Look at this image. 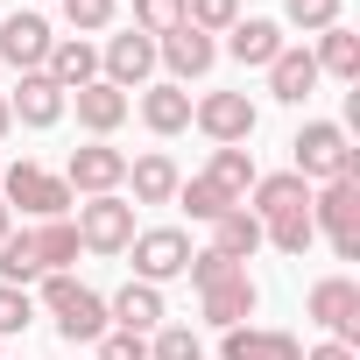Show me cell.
<instances>
[{"label":"cell","instance_id":"cell-1","mask_svg":"<svg viewBox=\"0 0 360 360\" xmlns=\"http://www.w3.org/2000/svg\"><path fill=\"white\" fill-rule=\"evenodd\" d=\"M36 304L50 311V325H57L64 346H99V332H106V297L99 290H85L78 276H43Z\"/></svg>","mask_w":360,"mask_h":360},{"label":"cell","instance_id":"cell-2","mask_svg":"<svg viewBox=\"0 0 360 360\" xmlns=\"http://www.w3.org/2000/svg\"><path fill=\"white\" fill-rule=\"evenodd\" d=\"M290 169L304 176V184H332V176H353L360 184V148L346 141V127L339 120H304L297 127V141H290Z\"/></svg>","mask_w":360,"mask_h":360},{"label":"cell","instance_id":"cell-3","mask_svg":"<svg viewBox=\"0 0 360 360\" xmlns=\"http://www.w3.org/2000/svg\"><path fill=\"white\" fill-rule=\"evenodd\" d=\"M0 205H22L29 219H71V184H64V176H50V169H36V162H8V169H0Z\"/></svg>","mask_w":360,"mask_h":360},{"label":"cell","instance_id":"cell-4","mask_svg":"<svg viewBox=\"0 0 360 360\" xmlns=\"http://www.w3.org/2000/svg\"><path fill=\"white\" fill-rule=\"evenodd\" d=\"M71 226H78V248H92V255H127V240L141 233V226H134V205H127L120 191L71 205Z\"/></svg>","mask_w":360,"mask_h":360},{"label":"cell","instance_id":"cell-5","mask_svg":"<svg viewBox=\"0 0 360 360\" xmlns=\"http://www.w3.org/2000/svg\"><path fill=\"white\" fill-rule=\"evenodd\" d=\"M191 127L212 134L219 148H240V141L262 127V113H255L248 92H205V99H191Z\"/></svg>","mask_w":360,"mask_h":360},{"label":"cell","instance_id":"cell-6","mask_svg":"<svg viewBox=\"0 0 360 360\" xmlns=\"http://www.w3.org/2000/svg\"><path fill=\"white\" fill-rule=\"evenodd\" d=\"M304 318H311V325H325L339 346H360V283H346V276H325V283H311V297H304Z\"/></svg>","mask_w":360,"mask_h":360},{"label":"cell","instance_id":"cell-7","mask_svg":"<svg viewBox=\"0 0 360 360\" xmlns=\"http://www.w3.org/2000/svg\"><path fill=\"white\" fill-rule=\"evenodd\" d=\"M127 255H134V283H169V276H184L191 269V233H176V226H148V233H134L127 240Z\"/></svg>","mask_w":360,"mask_h":360},{"label":"cell","instance_id":"cell-8","mask_svg":"<svg viewBox=\"0 0 360 360\" xmlns=\"http://www.w3.org/2000/svg\"><path fill=\"white\" fill-rule=\"evenodd\" d=\"M155 64H169V85H191L219 64V36L191 29V22H176L169 36H155Z\"/></svg>","mask_w":360,"mask_h":360},{"label":"cell","instance_id":"cell-9","mask_svg":"<svg viewBox=\"0 0 360 360\" xmlns=\"http://www.w3.org/2000/svg\"><path fill=\"white\" fill-rule=\"evenodd\" d=\"M148 71H155V36H141V29H127V36H106V50H99V78H106L113 92H134V85H148Z\"/></svg>","mask_w":360,"mask_h":360},{"label":"cell","instance_id":"cell-10","mask_svg":"<svg viewBox=\"0 0 360 360\" xmlns=\"http://www.w3.org/2000/svg\"><path fill=\"white\" fill-rule=\"evenodd\" d=\"M50 43H57V36H50L43 15H0V71H8V64H15L22 78L43 71V64H50Z\"/></svg>","mask_w":360,"mask_h":360},{"label":"cell","instance_id":"cell-11","mask_svg":"<svg viewBox=\"0 0 360 360\" xmlns=\"http://www.w3.org/2000/svg\"><path fill=\"white\" fill-rule=\"evenodd\" d=\"M64 184H71V198H78V191H85V198H106V191H120V184H127V155H120V148H106V141L71 148Z\"/></svg>","mask_w":360,"mask_h":360},{"label":"cell","instance_id":"cell-12","mask_svg":"<svg viewBox=\"0 0 360 360\" xmlns=\"http://www.w3.org/2000/svg\"><path fill=\"white\" fill-rule=\"evenodd\" d=\"M255 304H262V290H255V276H248V269H233V276H219L212 290H198V311H205V325H219V332L248 325V318H255Z\"/></svg>","mask_w":360,"mask_h":360},{"label":"cell","instance_id":"cell-13","mask_svg":"<svg viewBox=\"0 0 360 360\" xmlns=\"http://www.w3.org/2000/svg\"><path fill=\"white\" fill-rule=\"evenodd\" d=\"M64 106H71V92H57V78H50V71H29V78L8 92V113H15L22 127H57V120H64Z\"/></svg>","mask_w":360,"mask_h":360},{"label":"cell","instance_id":"cell-14","mask_svg":"<svg viewBox=\"0 0 360 360\" xmlns=\"http://www.w3.org/2000/svg\"><path fill=\"white\" fill-rule=\"evenodd\" d=\"M311 226L318 233H360V184H353V176H332V184H318L311 191Z\"/></svg>","mask_w":360,"mask_h":360},{"label":"cell","instance_id":"cell-15","mask_svg":"<svg viewBox=\"0 0 360 360\" xmlns=\"http://www.w3.org/2000/svg\"><path fill=\"white\" fill-rule=\"evenodd\" d=\"M162 318H169V311H162V290H155V283H127V290L106 297V325H113V332H141V339H148Z\"/></svg>","mask_w":360,"mask_h":360},{"label":"cell","instance_id":"cell-16","mask_svg":"<svg viewBox=\"0 0 360 360\" xmlns=\"http://www.w3.org/2000/svg\"><path fill=\"white\" fill-rule=\"evenodd\" d=\"M311 92H318V57H311V50H297V43H283V50H276V64H269V99L304 106Z\"/></svg>","mask_w":360,"mask_h":360},{"label":"cell","instance_id":"cell-17","mask_svg":"<svg viewBox=\"0 0 360 360\" xmlns=\"http://www.w3.org/2000/svg\"><path fill=\"white\" fill-rule=\"evenodd\" d=\"M255 205V219L269 226V219H283V212H311V184H304V176L297 169H276V176H255V191H248Z\"/></svg>","mask_w":360,"mask_h":360},{"label":"cell","instance_id":"cell-18","mask_svg":"<svg viewBox=\"0 0 360 360\" xmlns=\"http://www.w3.org/2000/svg\"><path fill=\"white\" fill-rule=\"evenodd\" d=\"M219 360H304V346L290 332H269V325H233L219 339Z\"/></svg>","mask_w":360,"mask_h":360},{"label":"cell","instance_id":"cell-19","mask_svg":"<svg viewBox=\"0 0 360 360\" xmlns=\"http://www.w3.org/2000/svg\"><path fill=\"white\" fill-rule=\"evenodd\" d=\"M276 50H283V22H262V15H240L233 29H226V57L233 64H276Z\"/></svg>","mask_w":360,"mask_h":360},{"label":"cell","instance_id":"cell-20","mask_svg":"<svg viewBox=\"0 0 360 360\" xmlns=\"http://www.w3.org/2000/svg\"><path fill=\"white\" fill-rule=\"evenodd\" d=\"M71 106H78V127H85V134H99V141H106V134L127 120V92H113L106 78L78 85V92H71Z\"/></svg>","mask_w":360,"mask_h":360},{"label":"cell","instance_id":"cell-21","mask_svg":"<svg viewBox=\"0 0 360 360\" xmlns=\"http://www.w3.org/2000/svg\"><path fill=\"white\" fill-rule=\"evenodd\" d=\"M127 184H134V198H127V205H169V198H176V184H184V169H176V162L155 148V155L127 162Z\"/></svg>","mask_w":360,"mask_h":360},{"label":"cell","instance_id":"cell-22","mask_svg":"<svg viewBox=\"0 0 360 360\" xmlns=\"http://www.w3.org/2000/svg\"><path fill=\"white\" fill-rule=\"evenodd\" d=\"M43 71L57 78V92H78V85H92V78H99V50H92L85 36H57Z\"/></svg>","mask_w":360,"mask_h":360},{"label":"cell","instance_id":"cell-23","mask_svg":"<svg viewBox=\"0 0 360 360\" xmlns=\"http://www.w3.org/2000/svg\"><path fill=\"white\" fill-rule=\"evenodd\" d=\"M318 78H339V85H360V36L346 29V22H332L325 36H318Z\"/></svg>","mask_w":360,"mask_h":360},{"label":"cell","instance_id":"cell-24","mask_svg":"<svg viewBox=\"0 0 360 360\" xmlns=\"http://www.w3.org/2000/svg\"><path fill=\"white\" fill-rule=\"evenodd\" d=\"M141 120H148V134H184V127H191V92L169 85V78L148 85V92H141Z\"/></svg>","mask_w":360,"mask_h":360},{"label":"cell","instance_id":"cell-25","mask_svg":"<svg viewBox=\"0 0 360 360\" xmlns=\"http://www.w3.org/2000/svg\"><path fill=\"white\" fill-rule=\"evenodd\" d=\"M262 248V219L248 212V205H233V212H219L212 219V255H226V262H240L248 269V255Z\"/></svg>","mask_w":360,"mask_h":360},{"label":"cell","instance_id":"cell-26","mask_svg":"<svg viewBox=\"0 0 360 360\" xmlns=\"http://www.w3.org/2000/svg\"><path fill=\"white\" fill-rule=\"evenodd\" d=\"M205 176H212V184H219L233 205H248V191H255V176H262V169H255L248 148H212V169H205Z\"/></svg>","mask_w":360,"mask_h":360},{"label":"cell","instance_id":"cell-27","mask_svg":"<svg viewBox=\"0 0 360 360\" xmlns=\"http://www.w3.org/2000/svg\"><path fill=\"white\" fill-rule=\"evenodd\" d=\"M36 255H43V276H71V262H78V226H71V219H43V226H36Z\"/></svg>","mask_w":360,"mask_h":360},{"label":"cell","instance_id":"cell-28","mask_svg":"<svg viewBox=\"0 0 360 360\" xmlns=\"http://www.w3.org/2000/svg\"><path fill=\"white\" fill-rule=\"evenodd\" d=\"M0 283H15V290L43 283V255H36V233H8V240H0Z\"/></svg>","mask_w":360,"mask_h":360},{"label":"cell","instance_id":"cell-29","mask_svg":"<svg viewBox=\"0 0 360 360\" xmlns=\"http://www.w3.org/2000/svg\"><path fill=\"white\" fill-rule=\"evenodd\" d=\"M169 205H184V212H191V219H205V226H212L219 212H233V198H226V191L212 184V176H184V184H176V198H169Z\"/></svg>","mask_w":360,"mask_h":360},{"label":"cell","instance_id":"cell-30","mask_svg":"<svg viewBox=\"0 0 360 360\" xmlns=\"http://www.w3.org/2000/svg\"><path fill=\"white\" fill-rule=\"evenodd\" d=\"M262 240H269V248H283V255H304V248L318 240V226H311V212H283V219H269V226H262Z\"/></svg>","mask_w":360,"mask_h":360},{"label":"cell","instance_id":"cell-31","mask_svg":"<svg viewBox=\"0 0 360 360\" xmlns=\"http://www.w3.org/2000/svg\"><path fill=\"white\" fill-rule=\"evenodd\" d=\"M339 8H346V0H283V22L304 29V36H325L339 22Z\"/></svg>","mask_w":360,"mask_h":360},{"label":"cell","instance_id":"cell-32","mask_svg":"<svg viewBox=\"0 0 360 360\" xmlns=\"http://www.w3.org/2000/svg\"><path fill=\"white\" fill-rule=\"evenodd\" d=\"M148 360H205V346H198V332H191V325H155Z\"/></svg>","mask_w":360,"mask_h":360},{"label":"cell","instance_id":"cell-33","mask_svg":"<svg viewBox=\"0 0 360 360\" xmlns=\"http://www.w3.org/2000/svg\"><path fill=\"white\" fill-rule=\"evenodd\" d=\"M184 22L205 29V36H226L240 22V0H184Z\"/></svg>","mask_w":360,"mask_h":360},{"label":"cell","instance_id":"cell-34","mask_svg":"<svg viewBox=\"0 0 360 360\" xmlns=\"http://www.w3.org/2000/svg\"><path fill=\"white\" fill-rule=\"evenodd\" d=\"M29 325H36V297L15 290V283H0V339H15V332H29Z\"/></svg>","mask_w":360,"mask_h":360},{"label":"cell","instance_id":"cell-35","mask_svg":"<svg viewBox=\"0 0 360 360\" xmlns=\"http://www.w3.org/2000/svg\"><path fill=\"white\" fill-rule=\"evenodd\" d=\"M184 22V0H134V29L141 36H169Z\"/></svg>","mask_w":360,"mask_h":360},{"label":"cell","instance_id":"cell-36","mask_svg":"<svg viewBox=\"0 0 360 360\" xmlns=\"http://www.w3.org/2000/svg\"><path fill=\"white\" fill-rule=\"evenodd\" d=\"M64 22H71V36H99L113 22V0H64Z\"/></svg>","mask_w":360,"mask_h":360},{"label":"cell","instance_id":"cell-37","mask_svg":"<svg viewBox=\"0 0 360 360\" xmlns=\"http://www.w3.org/2000/svg\"><path fill=\"white\" fill-rule=\"evenodd\" d=\"M233 269H240V262H226V255H212V248H191V269H184V276H191L198 290H212V283L233 276Z\"/></svg>","mask_w":360,"mask_h":360},{"label":"cell","instance_id":"cell-38","mask_svg":"<svg viewBox=\"0 0 360 360\" xmlns=\"http://www.w3.org/2000/svg\"><path fill=\"white\" fill-rule=\"evenodd\" d=\"M99 360H148V339H141V332H113V325H106V332H99Z\"/></svg>","mask_w":360,"mask_h":360},{"label":"cell","instance_id":"cell-39","mask_svg":"<svg viewBox=\"0 0 360 360\" xmlns=\"http://www.w3.org/2000/svg\"><path fill=\"white\" fill-rule=\"evenodd\" d=\"M304 360H360V353H353V346H339V339H325V346H311Z\"/></svg>","mask_w":360,"mask_h":360},{"label":"cell","instance_id":"cell-40","mask_svg":"<svg viewBox=\"0 0 360 360\" xmlns=\"http://www.w3.org/2000/svg\"><path fill=\"white\" fill-rule=\"evenodd\" d=\"M15 127V113H8V92H0V134H8Z\"/></svg>","mask_w":360,"mask_h":360},{"label":"cell","instance_id":"cell-41","mask_svg":"<svg viewBox=\"0 0 360 360\" xmlns=\"http://www.w3.org/2000/svg\"><path fill=\"white\" fill-rule=\"evenodd\" d=\"M8 233H15V212H8V205H0V240H8Z\"/></svg>","mask_w":360,"mask_h":360},{"label":"cell","instance_id":"cell-42","mask_svg":"<svg viewBox=\"0 0 360 360\" xmlns=\"http://www.w3.org/2000/svg\"><path fill=\"white\" fill-rule=\"evenodd\" d=\"M0 360H8V353H0Z\"/></svg>","mask_w":360,"mask_h":360},{"label":"cell","instance_id":"cell-43","mask_svg":"<svg viewBox=\"0 0 360 360\" xmlns=\"http://www.w3.org/2000/svg\"><path fill=\"white\" fill-rule=\"evenodd\" d=\"M0 169H8V162H0Z\"/></svg>","mask_w":360,"mask_h":360}]
</instances>
